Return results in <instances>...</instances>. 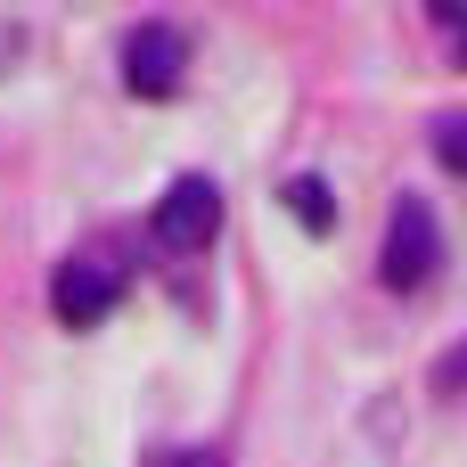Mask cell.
I'll return each instance as SVG.
<instances>
[{
  "label": "cell",
  "mask_w": 467,
  "mask_h": 467,
  "mask_svg": "<svg viewBox=\"0 0 467 467\" xmlns=\"http://www.w3.org/2000/svg\"><path fill=\"white\" fill-rule=\"evenodd\" d=\"M435 263H443V230H435V213H427L419 197H402V205H394V222H386L378 279H386L394 296H419V287L435 279Z\"/></svg>",
  "instance_id": "6da1fadb"
},
{
  "label": "cell",
  "mask_w": 467,
  "mask_h": 467,
  "mask_svg": "<svg viewBox=\"0 0 467 467\" xmlns=\"http://www.w3.org/2000/svg\"><path fill=\"white\" fill-rule=\"evenodd\" d=\"M213 230H222V189H213L205 172H181V181L156 197V213H148V238H156L164 254H197Z\"/></svg>",
  "instance_id": "7a4b0ae2"
},
{
  "label": "cell",
  "mask_w": 467,
  "mask_h": 467,
  "mask_svg": "<svg viewBox=\"0 0 467 467\" xmlns=\"http://www.w3.org/2000/svg\"><path fill=\"white\" fill-rule=\"evenodd\" d=\"M49 304H57V320H66V328H99V320L123 304V271H115V263H99V254H74V263H57Z\"/></svg>",
  "instance_id": "3957f363"
},
{
  "label": "cell",
  "mask_w": 467,
  "mask_h": 467,
  "mask_svg": "<svg viewBox=\"0 0 467 467\" xmlns=\"http://www.w3.org/2000/svg\"><path fill=\"white\" fill-rule=\"evenodd\" d=\"M181 66H189V41L172 25H131L123 33V82L140 99H172L181 90Z\"/></svg>",
  "instance_id": "277c9868"
},
{
  "label": "cell",
  "mask_w": 467,
  "mask_h": 467,
  "mask_svg": "<svg viewBox=\"0 0 467 467\" xmlns=\"http://www.w3.org/2000/svg\"><path fill=\"white\" fill-rule=\"evenodd\" d=\"M287 213H296L312 238H328V230H337V197H328L312 172H304V181H287Z\"/></svg>",
  "instance_id": "5b68a950"
},
{
  "label": "cell",
  "mask_w": 467,
  "mask_h": 467,
  "mask_svg": "<svg viewBox=\"0 0 467 467\" xmlns=\"http://www.w3.org/2000/svg\"><path fill=\"white\" fill-rule=\"evenodd\" d=\"M435 156H443L451 172H467V115H443V123H435Z\"/></svg>",
  "instance_id": "8992f818"
},
{
  "label": "cell",
  "mask_w": 467,
  "mask_h": 467,
  "mask_svg": "<svg viewBox=\"0 0 467 467\" xmlns=\"http://www.w3.org/2000/svg\"><path fill=\"white\" fill-rule=\"evenodd\" d=\"M467 386V345H451L443 361H435V394H460Z\"/></svg>",
  "instance_id": "52a82bcc"
},
{
  "label": "cell",
  "mask_w": 467,
  "mask_h": 467,
  "mask_svg": "<svg viewBox=\"0 0 467 467\" xmlns=\"http://www.w3.org/2000/svg\"><path fill=\"white\" fill-rule=\"evenodd\" d=\"M25 49H33V33H25V25H16V16H0V66H16V57H25Z\"/></svg>",
  "instance_id": "ba28073f"
},
{
  "label": "cell",
  "mask_w": 467,
  "mask_h": 467,
  "mask_svg": "<svg viewBox=\"0 0 467 467\" xmlns=\"http://www.w3.org/2000/svg\"><path fill=\"white\" fill-rule=\"evenodd\" d=\"M164 467H222V460H213V451H172Z\"/></svg>",
  "instance_id": "9c48e42d"
}]
</instances>
